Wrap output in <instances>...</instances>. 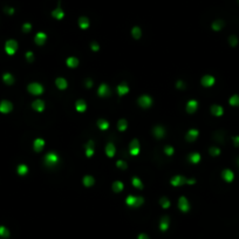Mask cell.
<instances>
[{"label":"cell","instance_id":"6da1fadb","mask_svg":"<svg viewBox=\"0 0 239 239\" xmlns=\"http://www.w3.org/2000/svg\"><path fill=\"white\" fill-rule=\"evenodd\" d=\"M43 162H45V164L47 165L48 168H52V166H55L60 162V157H59V155L56 153L51 151V153L46 154L45 158H43Z\"/></svg>","mask_w":239,"mask_h":239},{"label":"cell","instance_id":"7a4b0ae2","mask_svg":"<svg viewBox=\"0 0 239 239\" xmlns=\"http://www.w3.org/2000/svg\"><path fill=\"white\" fill-rule=\"evenodd\" d=\"M144 203V199L142 197H136V196H128L126 199V204L130 207H139Z\"/></svg>","mask_w":239,"mask_h":239},{"label":"cell","instance_id":"3957f363","mask_svg":"<svg viewBox=\"0 0 239 239\" xmlns=\"http://www.w3.org/2000/svg\"><path fill=\"white\" fill-rule=\"evenodd\" d=\"M27 89L28 91L32 94V95H41L43 93V87L39 82H32V83H29L28 87H27Z\"/></svg>","mask_w":239,"mask_h":239},{"label":"cell","instance_id":"277c9868","mask_svg":"<svg viewBox=\"0 0 239 239\" xmlns=\"http://www.w3.org/2000/svg\"><path fill=\"white\" fill-rule=\"evenodd\" d=\"M18 49V42L15 40H8L5 43V52L8 55H14V53Z\"/></svg>","mask_w":239,"mask_h":239},{"label":"cell","instance_id":"5b68a950","mask_svg":"<svg viewBox=\"0 0 239 239\" xmlns=\"http://www.w3.org/2000/svg\"><path fill=\"white\" fill-rule=\"evenodd\" d=\"M138 104L142 107V108H144V109L150 108L151 104H153V99L148 95H142L138 99Z\"/></svg>","mask_w":239,"mask_h":239},{"label":"cell","instance_id":"8992f818","mask_svg":"<svg viewBox=\"0 0 239 239\" xmlns=\"http://www.w3.org/2000/svg\"><path fill=\"white\" fill-rule=\"evenodd\" d=\"M13 110V104L7 100H2L0 102V113L2 114H8Z\"/></svg>","mask_w":239,"mask_h":239},{"label":"cell","instance_id":"52a82bcc","mask_svg":"<svg viewBox=\"0 0 239 239\" xmlns=\"http://www.w3.org/2000/svg\"><path fill=\"white\" fill-rule=\"evenodd\" d=\"M129 153L131 156H137L139 154V142H138V139H133L131 142H130V145H129Z\"/></svg>","mask_w":239,"mask_h":239},{"label":"cell","instance_id":"ba28073f","mask_svg":"<svg viewBox=\"0 0 239 239\" xmlns=\"http://www.w3.org/2000/svg\"><path fill=\"white\" fill-rule=\"evenodd\" d=\"M186 179L184 176H181V175H177V176H174L172 178H171V185L172 186H181V185H184L186 184Z\"/></svg>","mask_w":239,"mask_h":239},{"label":"cell","instance_id":"9c48e42d","mask_svg":"<svg viewBox=\"0 0 239 239\" xmlns=\"http://www.w3.org/2000/svg\"><path fill=\"white\" fill-rule=\"evenodd\" d=\"M178 207L182 212H188L190 210V203L188 201V198H185L184 196L181 197L178 201Z\"/></svg>","mask_w":239,"mask_h":239},{"label":"cell","instance_id":"30bf717a","mask_svg":"<svg viewBox=\"0 0 239 239\" xmlns=\"http://www.w3.org/2000/svg\"><path fill=\"white\" fill-rule=\"evenodd\" d=\"M201 82H202V86L209 88V87H212V86L215 85L216 79H215L213 76H211V75H204L202 77V80H201Z\"/></svg>","mask_w":239,"mask_h":239},{"label":"cell","instance_id":"8fae6325","mask_svg":"<svg viewBox=\"0 0 239 239\" xmlns=\"http://www.w3.org/2000/svg\"><path fill=\"white\" fill-rule=\"evenodd\" d=\"M97 95L101 96V97H108L110 95V88L106 85V83H102L99 89H97Z\"/></svg>","mask_w":239,"mask_h":239},{"label":"cell","instance_id":"7c38bea8","mask_svg":"<svg viewBox=\"0 0 239 239\" xmlns=\"http://www.w3.org/2000/svg\"><path fill=\"white\" fill-rule=\"evenodd\" d=\"M46 40H47V34L43 32L37 33V35L34 38V41H35V43H37L38 46H42V45H45Z\"/></svg>","mask_w":239,"mask_h":239},{"label":"cell","instance_id":"4fadbf2b","mask_svg":"<svg viewBox=\"0 0 239 239\" xmlns=\"http://www.w3.org/2000/svg\"><path fill=\"white\" fill-rule=\"evenodd\" d=\"M198 109V101L196 100H190L186 103V112L189 114H193Z\"/></svg>","mask_w":239,"mask_h":239},{"label":"cell","instance_id":"5bb4252c","mask_svg":"<svg viewBox=\"0 0 239 239\" xmlns=\"http://www.w3.org/2000/svg\"><path fill=\"white\" fill-rule=\"evenodd\" d=\"M222 177H223V179L225 182H228V183H231V182L234 179L233 171H231L230 169H225V170L222 172Z\"/></svg>","mask_w":239,"mask_h":239},{"label":"cell","instance_id":"9a60e30c","mask_svg":"<svg viewBox=\"0 0 239 239\" xmlns=\"http://www.w3.org/2000/svg\"><path fill=\"white\" fill-rule=\"evenodd\" d=\"M32 108L38 113H42L45 110V102L42 100H35L32 103Z\"/></svg>","mask_w":239,"mask_h":239},{"label":"cell","instance_id":"2e32d148","mask_svg":"<svg viewBox=\"0 0 239 239\" xmlns=\"http://www.w3.org/2000/svg\"><path fill=\"white\" fill-rule=\"evenodd\" d=\"M52 15H53L54 19H56V20H62L64 18V10L61 8V6L59 5L53 12H52Z\"/></svg>","mask_w":239,"mask_h":239},{"label":"cell","instance_id":"e0dca14e","mask_svg":"<svg viewBox=\"0 0 239 239\" xmlns=\"http://www.w3.org/2000/svg\"><path fill=\"white\" fill-rule=\"evenodd\" d=\"M198 135H199V131H198L197 129H190V130L186 133V141L193 142V141H196L197 139Z\"/></svg>","mask_w":239,"mask_h":239},{"label":"cell","instance_id":"ac0fdd59","mask_svg":"<svg viewBox=\"0 0 239 239\" xmlns=\"http://www.w3.org/2000/svg\"><path fill=\"white\" fill-rule=\"evenodd\" d=\"M94 145H95L94 141H88V143L86 144L85 151L87 157H93V155H94Z\"/></svg>","mask_w":239,"mask_h":239},{"label":"cell","instance_id":"d6986e66","mask_svg":"<svg viewBox=\"0 0 239 239\" xmlns=\"http://www.w3.org/2000/svg\"><path fill=\"white\" fill-rule=\"evenodd\" d=\"M55 85L58 87L60 91H64L67 87H68V82H67V80L64 79V77H58V79L55 80Z\"/></svg>","mask_w":239,"mask_h":239},{"label":"cell","instance_id":"ffe728a7","mask_svg":"<svg viewBox=\"0 0 239 239\" xmlns=\"http://www.w3.org/2000/svg\"><path fill=\"white\" fill-rule=\"evenodd\" d=\"M128 93H129V87L126 82H122L121 85L117 86V94L120 96H124Z\"/></svg>","mask_w":239,"mask_h":239},{"label":"cell","instance_id":"44dd1931","mask_svg":"<svg viewBox=\"0 0 239 239\" xmlns=\"http://www.w3.org/2000/svg\"><path fill=\"white\" fill-rule=\"evenodd\" d=\"M33 147H34V151L40 153L43 149V147H45V141H43L42 138H37V139L34 141V143H33Z\"/></svg>","mask_w":239,"mask_h":239},{"label":"cell","instance_id":"7402d4cb","mask_svg":"<svg viewBox=\"0 0 239 239\" xmlns=\"http://www.w3.org/2000/svg\"><path fill=\"white\" fill-rule=\"evenodd\" d=\"M66 64L68 66L69 68H76L79 66V59L75 58V56H69L67 60H66Z\"/></svg>","mask_w":239,"mask_h":239},{"label":"cell","instance_id":"603a6c76","mask_svg":"<svg viewBox=\"0 0 239 239\" xmlns=\"http://www.w3.org/2000/svg\"><path fill=\"white\" fill-rule=\"evenodd\" d=\"M75 109L79 113H83L87 110V103L85 100H77L75 103Z\"/></svg>","mask_w":239,"mask_h":239},{"label":"cell","instance_id":"cb8c5ba5","mask_svg":"<svg viewBox=\"0 0 239 239\" xmlns=\"http://www.w3.org/2000/svg\"><path fill=\"white\" fill-rule=\"evenodd\" d=\"M169 224H170V219L169 217H163L161 219V222H159V228H161V231H166L168 228H169Z\"/></svg>","mask_w":239,"mask_h":239},{"label":"cell","instance_id":"d4e9b609","mask_svg":"<svg viewBox=\"0 0 239 239\" xmlns=\"http://www.w3.org/2000/svg\"><path fill=\"white\" fill-rule=\"evenodd\" d=\"M83 185L86 186V188H91V186H93L94 184H95V179H94V177L91 175H86L85 177H83Z\"/></svg>","mask_w":239,"mask_h":239},{"label":"cell","instance_id":"484cf974","mask_svg":"<svg viewBox=\"0 0 239 239\" xmlns=\"http://www.w3.org/2000/svg\"><path fill=\"white\" fill-rule=\"evenodd\" d=\"M153 133H154L155 137L162 138V137H163V136L165 135V130H164V128L162 127V126H157V127H155V128H154Z\"/></svg>","mask_w":239,"mask_h":239},{"label":"cell","instance_id":"4316f807","mask_svg":"<svg viewBox=\"0 0 239 239\" xmlns=\"http://www.w3.org/2000/svg\"><path fill=\"white\" fill-rule=\"evenodd\" d=\"M115 153H116V148L113 143H108L106 145V154L108 157H114L115 156Z\"/></svg>","mask_w":239,"mask_h":239},{"label":"cell","instance_id":"83f0119b","mask_svg":"<svg viewBox=\"0 0 239 239\" xmlns=\"http://www.w3.org/2000/svg\"><path fill=\"white\" fill-rule=\"evenodd\" d=\"M79 26L81 29H87V28L89 27V19H88L87 16H80Z\"/></svg>","mask_w":239,"mask_h":239},{"label":"cell","instance_id":"f1b7e54d","mask_svg":"<svg viewBox=\"0 0 239 239\" xmlns=\"http://www.w3.org/2000/svg\"><path fill=\"white\" fill-rule=\"evenodd\" d=\"M211 114L215 115V116H222L224 114V109L223 107L218 106V104H215V106L211 107Z\"/></svg>","mask_w":239,"mask_h":239},{"label":"cell","instance_id":"f546056e","mask_svg":"<svg viewBox=\"0 0 239 239\" xmlns=\"http://www.w3.org/2000/svg\"><path fill=\"white\" fill-rule=\"evenodd\" d=\"M123 188H124V185H123V183H122V182H120V181L114 182V183H113V185H112L113 191H114V192H116V193H118V192H121V191H122V190H123Z\"/></svg>","mask_w":239,"mask_h":239},{"label":"cell","instance_id":"4dcf8cb0","mask_svg":"<svg viewBox=\"0 0 239 239\" xmlns=\"http://www.w3.org/2000/svg\"><path fill=\"white\" fill-rule=\"evenodd\" d=\"M2 80H4V82H5L6 85H13L14 83V77H13V75L11 73H5L4 76H2Z\"/></svg>","mask_w":239,"mask_h":239},{"label":"cell","instance_id":"1f68e13d","mask_svg":"<svg viewBox=\"0 0 239 239\" xmlns=\"http://www.w3.org/2000/svg\"><path fill=\"white\" fill-rule=\"evenodd\" d=\"M97 127H99V129H101V130H107L108 128H109V123H108V121L107 120H104V118H100L99 121H97Z\"/></svg>","mask_w":239,"mask_h":239},{"label":"cell","instance_id":"d6a6232c","mask_svg":"<svg viewBox=\"0 0 239 239\" xmlns=\"http://www.w3.org/2000/svg\"><path fill=\"white\" fill-rule=\"evenodd\" d=\"M189 161L193 163V164H197V163H199V161H201V155L198 154V153H192V154L189 155Z\"/></svg>","mask_w":239,"mask_h":239},{"label":"cell","instance_id":"836d02e7","mask_svg":"<svg viewBox=\"0 0 239 239\" xmlns=\"http://www.w3.org/2000/svg\"><path fill=\"white\" fill-rule=\"evenodd\" d=\"M16 172H18V175H20V176L27 175V172H28V166H27L26 164H20L18 166V169H16Z\"/></svg>","mask_w":239,"mask_h":239},{"label":"cell","instance_id":"e575fe53","mask_svg":"<svg viewBox=\"0 0 239 239\" xmlns=\"http://www.w3.org/2000/svg\"><path fill=\"white\" fill-rule=\"evenodd\" d=\"M131 35H133L134 39H139V38L142 37V31H141V28L138 26L133 27V29H131Z\"/></svg>","mask_w":239,"mask_h":239},{"label":"cell","instance_id":"d590c367","mask_svg":"<svg viewBox=\"0 0 239 239\" xmlns=\"http://www.w3.org/2000/svg\"><path fill=\"white\" fill-rule=\"evenodd\" d=\"M128 127V122L127 120H124V118H121L118 122H117V128H118V130L120 131H124Z\"/></svg>","mask_w":239,"mask_h":239},{"label":"cell","instance_id":"8d00e7d4","mask_svg":"<svg viewBox=\"0 0 239 239\" xmlns=\"http://www.w3.org/2000/svg\"><path fill=\"white\" fill-rule=\"evenodd\" d=\"M211 27H212L213 31H220L224 27V21L223 20H216V21H213Z\"/></svg>","mask_w":239,"mask_h":239},{"label":"cell","instance_id":"74e56055","mask_svg":"<svg viewBox=\"0 0 239 239\" xmlns=\"http://www.w3.org/2000/svg\"><path fill=\"white\" fill-rule=\"evenodd\" d=\"M133 185L136 188V189H139V190H142L143 189V183L142 181L138 178V177H133Z\"/></svg>","mask_w":239,"mask_h":239},{"label":"cell","instance_id":"f35d334b","mask_svg":"<svg viewBox=\"0 0 239 239\" xmlns=\"http://www.w3.org/2000/svg\"><path fill=\"white\" fill-rule=\"evenodd\" d=\"M228 103L232 107H238L239 106V95H232L228 100Z\"/></svg>","mask_w":239,"mask_h":239},{"label":"cell","instance_id":"ab89813d","mask_svg":"<svg viewBox=\"0 0 239 239\" xmlns=\"http://www.w3.org/2000/svg\"><path fill=\"white\" fill-rule=\"evenodd\" d=\"M0 237H2V238H8V237H10V231H8V228H5V226H0Z\"/></svg>","mask_w":239,"mask_h":239},{"label":"cell","instance_id":"60d3db41","mask_svg":"<svg viewBox=\"0 0 239 239\" xmlns=\"http://www.w3.org/2000/svg\"><path fill=\"white\" fill-rule=\"evenodd\" d=\"M159 204H161V206L163 207V209H168V207L170 206V201H169L166 197H163V198H161Z\"/></svg>","mask_w":239,"mask_h":239},{"label":"cell","instance_id":"b9f144b4","mask_svg":"<svg viewBox=\"0 0 239 239\" xmlns=\"http://www.w3.org/2000/svg\"><path fill=\"white\" fill-rule=\"evenodd\" d=\"M228 42H230V45L232 47H236L238 45V38H237V35H231L228 38Z\"/></svg>","mask_w":239,"mask_h":239},{"label":"cell","instance_id":"7bdbcfd3","mask_svg":"<svg viewBox=\"0 0 239 239\" xmlns=\"http://www.w3.org/2000/svg\"><path fill=\"white\" fill-rule=\"evenodd\" d=\"M209 153H210L211 156H218V155L220 154V149L217 148V147H212V148H210Z\"/></svg>","mask_w":239,"mask_h":239},{"label":"cell","instance_id":"ee69618b","mask_svg":"<svg viewBox=\"0 0 239 239\" xmlns=\"http://www.w3.org/2000/svg\"><path fill=\"white\" fill-rule=\"evenodd\" d=\"M116 165H117V168H120V169H122V170H126V169H127V166H128L127 163H126L124 161H122V159L117 161V162H116Z\"/></svg>","mask_w":239,"mask_h":239},{"label":"cell","instance_id":"f6af8a7d","mask_svg":"<svg viewBox=\"0 0 239 239\" xmlns=\"http://www.w3.org/2000/svg\"><path fill=\"white\" fill-rule=\"evenodd\" d=\"M22 31L25 33H29L32 31V25L29 24V22H26V24H24V26H22Z\"/></svg>","mask_w":239,"mask_h":239},{"label":"cell","instance_id":"bcb514c9","mask_svg":"<svg viewBox=\"0 0 239 239\" xmlns=\"http://www.w3.org/2000/svg\"><path fill=\"white\" fill-rule=\"evenodd\" d=\"M164 153L168 155V156H172V155H174V148H172L171 145H166L164 148Z\"/></svg>","mask_w":239,"mask_h":239},{"label":"cell","instance_id":"7dc6e473","mask_svg":"<svg viewBox=\"0 0 239 239\" xmlns=\"http://www.w3.org/2000/svg\"><path fill=\"white\" fill-rule=\"evenodd\" d=\"M25 56H26V60L28 62H33V61H34V54H33L32 52H27Z\"/></svg>","mask_w":239,"mask_h":239},{"label":"cell","instance_id":"c3c4849f","mask_svg":"<svg viewBox=\"0 0 239 239\" xmlns=\"http://www.w3.org/2000/svg\"><path fill=\"white\" fill-rule=\"evenodd\" d=\"M176 87H177L178 89H184V88H185V83H184L182 80H179V81L176 82Z\"/></svg>","mask_w":239,"mask_h":239},{"label":"cell","instance_id":"681fc988","mask_svg":"<svg viewBox=\"0 0 239 239\" xmlns=\"http://www.w3.org/2000/svg\"><path fill=\"white\" fill-rule=\"evenodd\" d=\"M91 51H94V52H97V51L100 49V46H99V43L94 41V42L91 43Z\"/></svg>","mask_w":239,"mask_h":239},{"label":"cell","instance_id":"f907efd6","mask_svg":"<svg viewBox=\"0 0 239 239\" xmlns=\"http://www.w3.org/2000/svg\"><path fill=\"white\" fill-rule=\"evenodd\" d=\"M232 141H233L234 147H239V136H234V137L232 138Z\"/></svg>","mask_w":239,"mask_h":239},{"label":"cell","instance_id":"816d5d0a","mask_svg":"<svg viewBox=\"0 0 239 239\" xmlns=\"http://www.w3.org/2000/svg\"><path fill=\"white\" fill-rule=\"evenodd\" d=\"M91 86H93V80L91 79L86 80V87H87V88H91Z\"/></svg>","mask_w":239,"mask_h":239},{"label":"cell","instance_id":"f5cc1de1","mask_svg":"<svg viewBox=\"0 0 239 239\" xmlns=\"http://www.w3.org/2000/svg\"><path fill=\"white\" fill-rule=\"evenodd\" d=\"M137 239H150L148 237V234H145V233H141V234H138V237Z\"/></svg>","mask_w":239,"mask_h":239},{"label":"cell","instance_id":"db71d44e","mask_svg":"<svg viewBox=\"0 0 239 239\" xmlns=\"http://www.w3.org/2000/svg\"><path fill=\"white\" fill-rule=\"evenodd\" d=\"M237 163H238V165H239V158H238V159H237Z\"/></svg>","mask_w":239,"mask_h":239},{"label":"cell","instance_id":"11a10c76","mask_svg":"<svg viewBox=\"0 0 239 239\" xmlns=\"http://www.w3.org/2000/svg\"><path fill=\"white\" fill-rule=\"evenodd\" d=\"M238 1H239V0H238Z\"/></svg>","mask_w":239,"mask_h":239}]
</instances>
